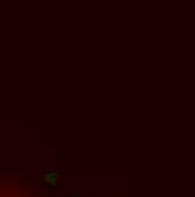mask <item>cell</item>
Instances as JSON below:
<instances>
[{
	"label": "cell",
	"instance_id": "obj_2",
	"mask_svg": "<svg viewBox=\"0 0 195 197\" xmlns=\"http://www.w3.org/2000/svg\"><path fill=\"white\" fill-rule=\"evenodd\" d=\"M72 197H80V196H72Z\"/></svg>",
	"mask_w": 195,
	"mask_h": 197
},
{
	"label": "cell",
	"instance_id": "obj_1",
	"mask_svg": "<svg viewBox=\"0 0 195 197\" xmlns=\"http://www.w3.org/2000/svg\"><path fill=\"white\" fill-rule=\"evenodd\" d=\"M43 181L48 184L52 185V186H55L57 183V180H59V173L54 172V171H51V172H47L43 174Z\"/></svg>",
	"mask_w": 195,
	"mask_h": 197
}]
</instances>
